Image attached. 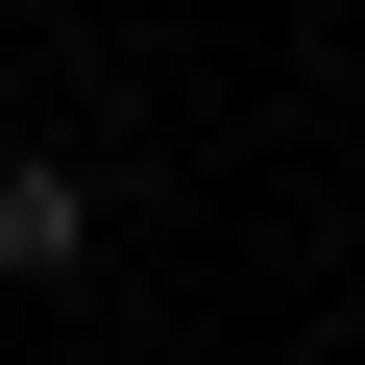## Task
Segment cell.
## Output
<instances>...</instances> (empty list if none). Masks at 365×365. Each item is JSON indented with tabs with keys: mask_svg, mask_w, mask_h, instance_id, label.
<instances>
[{
	"mask_svg": "<svg viewBox=\"0 0 365 365\" xmlns=\"http://www.w3.org/2000/svg\"><path fill=\"white\" fill-rule=\"evenodd\" d=\"M73 244H98V170H49V146H0V268H25V292H49Z\"/></svg>",
	"mask_w": 365,
	"mask_h": 365,
	"instance_id": "6da1fadb",
	"label": "cell"
}]
</instances>
